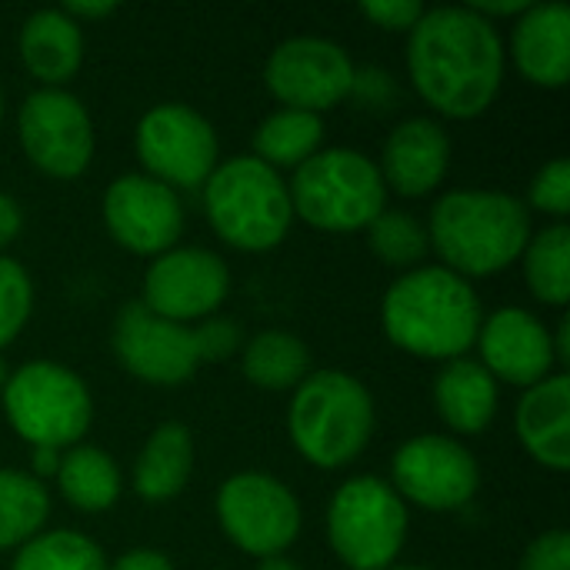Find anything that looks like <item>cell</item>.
Instances as JSON below:
<instances>
[{
	"label": "cell",
	"instance_id": "cell-1",
	"mask_svg": "<svg viewBox=\"0 0 570 570\" xmlns=\"http://www.w3.org/2000/svg\"><path fill=\"white\" fill-rule=\"evenodd\" d=\"M407 70L417 94L454 120L481 117L504 80V43L471 7H438L411 27Z\"/></svg>",
	"mask_w": 570,
	"mask_h": 570
},
{
	"label": "cell",
	"instance_id": "cell-2",
	"mask_svg": "<svg viewBox=\"0 0 570 570\" xmlns=\"http://www.w3.org/2000/svg\"><path fill=\"white\" fill-rule=\"evenodd\" d=\"M381 321L394 347L424 361H458L474 347L484 314L464 277L448 267H414L387 287Z\"/></svg>",
	"mask_w": 570,
	"mask_h": 570
},
{
	"label": "cell",
	"instance_id": "cell-3",
	"mask_svg": "<svg viewBox=\"0 0 570 570\" xmlns=\"http://www.w3.org/2000/svg\"><path fill=\"white\" fill-rule=\"evenodd\" d=\"M428 240L458 277H488L524 254L531 214L501 190H451L431 210Z\"/></svg>",
	"mask_w": 570,
	"mask_h": 570
},
{
	"label": "cell",
	"instance_id": "cell-4",
	"mask_svg": "<svg viewBox=\"0 0 570 570\" xmlns=\"http://www.w3.org/2000/svg\"><path fill=\"white\" fill-rule=\"evenodd\" d=\"M287 428L304 461L324 471L347 468L374 434V397L344 371L307 374L294 391Z\"/></svg>",
	"mask_w": 570,
	"mask_h": 570
},
{
	"label": "cell",
	"instance_id": "cell-5",
	"mask_svg": "<svg viewBox=\"0 0 570 570\" xmlns=\"http://www.w3.org/2000/svg\"><path fill=\"white\" fill-rule=\"evenodd\" d=\"M204 210L220 240L237 250L277 247L294 220L287 184L257 157H230L204 180Z\"/></svg>",
	"mask_w": 570,
	"mask_h": 570
},
{
	"label": "cell",
	"instance_id": "cell-6",
	"mask_svg": "<svg viewBox=\"0 0 570 570\" xmlns=\"http://www.w3.org/2000/svg\"><path fill=\"white\" fill-rule=\"evenodd\" d=\"M287 194L304 224L331 234L367 227L387 204V187L377 164L351 147H331L307 157L294 167Z\"/></svg>",
	"mask_w": 570,
	"mask_h": 570
},
{
	"label": "cell",
	"instance_id": "cell-7",
	"mask_svg": "<svg viewBox=\"0 0 570 570\" xmlns=\"http://www.w3.org/2000/svg\"><path fill=\"white\" fill-rule=\"evenodd\" d=\"M0 401L10 428L30 448L63 451L77 444L94 421L87 384L70 367L53 361H30L17 367Z\"/></svg>",
	"mask_w": 570,
	"mask_h": 570
},
{
	"label": "cell",
	"instance_id": "cell-8",
	"mask_svg": "<svg viewBox=\"0 0 570 570\" xmlns=\"http://www.w3.org/2000/svg\"><path fill=\"white\" fill-rule=\"evenodd\" d=\"M327 538L347 570L391 568L407 538V508L381 478H354L327 508Z\"/></svg>",
	"mask_w": 570,
	"mask_h": 570
},
{
	"label": "cell",
	"instance_id": "cell-9",
	"mask_svg": "<svg viewBox=\"0 0 570 570\" xmlns=\"http://www.w3.org/2000/svg\"><path fill=\"white\" fill-rule=\"evenodd\" d=\"M217 521L224 534L254 558L284 554L301 531V504L287 484L261 471H240L217 491Z\"/></svg>",
	"mask_w": 570,
	"mask_h": 570
},
{
	"label": "cell",
	"instance_id": "cell-10",
	"mask_svg": "<svg viewBox=\"0 0 570 570\" xmlns=\"http://www.w3.org/2000/svg\"><path fill=\"white\" fill-rule=\"evenodd\" d=\"M147 177L174 187H204L217 167V134L207 117L187 104L150 107L134 134Z\"/></svg>",
	"mask_w": 570,
	"mask_h": 570
},
{
	"label": "cell",
	"instance_id": "cell-11",
	"mask_svg": "<svg viewBox=\"0 0 570 570\" xmlns=\"http://www.w3.org/2000/svg\"><path fill=\"white\" fill-rule=\"evenodd\" d=\"M27 160L57 180H73L94 157V124L87 107L63 87L33 90L17 114Z\"/></svg>",
	"mask_w": 570,
	"mask_h": 570
},
{
	"label": "cell",
	"instance_id": "cell-12",
	"mask_svg": "<svg viewBox=\"0 0 570 570\" xmlns=\"http://www.w3.org/2000/svg\"><path fill=\"white\" fill-rule=\"evenodd\" d=\"M347 50L324 37H291L267 57L264 83L287 110L321 114L354 94Z\"/></svg>",
	"mask_w": 570,
	"mask_h": 570
},
{
	"label": "cell",
	"instance_id": "cell-13",
	"mask_svg": "<svg viewBox=\"0 0 570 570\" xmlns=\"http://www.w3.org/2000/svg\"><path fill=\"white\" fill-rule=\"evenodd\" d=\"M391 474L397 498L424 511H458L478 494L481 484V468L471 451L444 434L404 441L394 454Z\"/></svg>",
	"mask_w": 570,
	"mask_h": 570
},
{
	"label": "cell",
	"instance_id": "cell-14",
	"mask_svg": "<svg viewBox=\"0 0 570 570\" xmlns=\"http://www.w3.org/2000/svg\"><path fill=\"white\" fill-rule=\"evenodd\" d=\"M110 344L127 374L154 387H177L190 381L200 364L194 327L157 317L140 301L120 307Z\"/></svg>",
	"mask_w": 570,
	"mask_h": 570
},
{
	"label": "cell",
	"instance_id": "cell-15",
	"mask_svg": "<svg viewBox=\"0 0 570 570\" xmlns=\"http://www.w3.org/2000/svg\"><path fill=\"white\" fill-rule=\"evenodd\" d=\"M104 224L124 250L160 257L184 234V204L147 174H124L104 194Z\"/></svg>",
	"mask_w": 570,
	"mask_h": 570
},
{
	"label": "cell",
	"instance_id": "cell-16",
	"mask_svg": "<svg viewBox=\"0 0 570 570\" xmlns=\"http://www.w3.org/2000/svg\"><path fill=\"white\" fill-rule=\"evenodd\" d=\"M230 291L227 264L204 247H170L144 277V307L174 324L210 317Z\"/></svg>",
	"mask_w": 570,
	"mask_h": 570
},
{
	"label": "cell",
	"instance_id": "cell-17",
	"mask_svg": "<svg viewBox=\"0 0 570 570\" xmlns=\"http://www.w3.org/2000/svg\"><path fill=\"white\" fill-rule=\"evenodd\" d=\"M478 351L481 367L504 384L514 387H534L554 371V344L551 331L521 307H501L491 317L481 321L478 331Z\"/></svg>",
	"mask_w": 570,
	"mask_h": 570
},
{
	"label": "cell",
	"instance_id": "cell-18",
	"mask_svg": "<svg viewBox=\"0 0 570 570\" xmlns=\"http://www.w3.org/2000/svg\"><path fill=\"white\" fill-rule=\"evenodd\" d=\"M451 167V140L448 130L431 117H411L397 124L381 154V177L384 187H394L404 197L431 194Z\"/></svg>",
	"mask_w": 570,
	"mask_h": 570
},
{
	"label": "cell",
	"instance_id": "cell-19",
	"mask_svg": "<svg viewBox=\"0 0 570 570\" xmlns=\"http://www.w3.org/2000/svg\"><path fill=\"white\" fill-rule=\"evenodd\" d=\"M518 70L538 87H564L570 77V10L568 3H531L511 33Z\"/></svg>",
	"mask_w": 570,
	"mask_h": 570
},
{
	"label": "cell",
	"instance_id": "cell-20",
	"mask_svg": "<svg viewBox=\"0 0 570 570\" xmlns=\"http://www.w3.org/2000/svg\"><path fill=\"white\" fill-rule=\"evenodd\" d=\"M518 438L524 451L548 471H568L570 464V377L551 374L528 387L518 401Z\"/></svg>",
	"mask_w": 570,
	"mask_h": 570
},
{
	"label": "cell",
	"instance_id": "cell-21",
	"mask_svg": "<svg viewBox=\"0 0 570 570\" xmlns=\"http://www.w3.org/2000/svg\"><path fill=\"white\" fill-rule=\"evenodd\" d=\"M20 57L30 77H37L43 87H63L83 60L80 23L63 10L30 13L20 30Z\"/></svg>",
	"mask_w": 570,
	"mask_h": 570
},
{
	"label": "cell",
	"instance_id": "cell-22",
	"mask_svg": "<svg viewBox=\"0 0 570 570\" xmlns=\"http://www.w3.org/2000/svg\"><path fill=\"white\" fill-rule=\"evenodd\" d=\"M434 407L451 431L481 434L498 414V381L478 361H448L434 377Z\"/></svg>",
	"mask_w": 570,
	"mask_h": 570
},
{
	"label": "cell",
	"instance_id": "cell-23",
	"mask_svg": "<svg viewBox=\"0 0 570 570\" xmlns=\"http://www.w3.org/2000/svg\"><path fill=\"white\" fill-rule=\"evenodd\" d=\"M194 471V438L184 424H160L137 454L134 464V491L144 501H170L184 491Z\"/></svg>",
	"mask_w": 570,
	"mask_h": 570
},
{
	"label": "cell",
	"instance_id": "cell-24",
	"mask_svg": "<svg viewBox=\"0 0 570 570\" xmlns=\"http://www.w3.org/2000/svg\"><path fill=\"white\" fill-rule=\"evenodd\" d=\"M57 488L70 508L83 514H100L120 498V471L107 451L77 444L60 458Z\"/></svg>",
	"mask_w": 570,
	"mask_h": 570
},
{
	"label": "cell",
	"instance_id": "cell-25",
	"mask_svg": "<svg viewBox=\"0 0 570 570\" xmlns=\"http://www.w3.org/2000/svg\"><path fill=\"white\" fill-rule=\"evenodd\" d=\"M311 351L287 331H261L244 344V377L264 391H287L307 377Z\"/></svg>",
	"mask_w": 570,
	"mask_h": 570
},
{
	"label": "cell",
	"instance_id": "cell-26",
	"mask_svg": "<svg viewBox=\"0 0 570 570\" xmlns=\"http://www.w3.org/2000/svg\"><path fill=\"white\" fill-rule=\"evenodd\" d=\"M324 137V120L321 114L307 110H277L271 114L257 130H254V150L257 160L267 167H301L307 157L317 154Z\"/></svg>",
	"mask_w": 570,
	"mask_h": 570
},
{
	"label": "cell",
	"instance_id": "cell-27",
	"mask_svg": "<svg viewBox=\"0 0 570 570\" xmlns=\"http://www.w3.org/2000/svg\"><path fill=\"white\" fill-rule=\"evenodd\" d=\"M524 281L548 307L570 301V230L564 220L538 230L524 247Z\"/></svg>",
	"mask_w": 570,
	"mask_h": 570
},
{
	"label": "cell",
	"instance_id": "cell-28",
	"mask_svg": "<svg viewBox=\"0 0 570 570\" xmlns=\"http://www.w3.org/2000/svg\"><path fill=\"white\" fill-rule=\"evenodd\" d=\"M47 514H50L47 488L27 471L0 468V551L37 538Z\"/></svg>",
	"mask_w": 570,
	"mask_h": 570
},
{
	"label": "cell",
	"instance_id": "cell-29",
	"mask_svg": "<svg viewBox=\"0 0 570 570\" xmlns=\"http://www.w3.org/2000/svg\"><path fill=\"white\" fill-rule=\"evenodd\" d=\"M10 570H107V558L77 531H50L20 544Z\"/></svg>",
	"mask_w": 570,
	"mask_h": 570
},
{
	"label": "cell",
	"instance_id": "cell-30",
	"mask_svg": "<svg viewBox=\"0 0 570 570\" xmlns=\"http://www.w3.org/2000/svg\"><path fill=\"white\" fill-rule=\"evenodd\" d=\"M364 230H367V244H371L374 257L391 264V267H414L431 250L428 227L404 210L384 207Z\"/></svg>",
	"mask_w": 570,
	"mask_h": 570
},
{
	"label": "cell",
	"instance_id": "cell-31",
	"mask_svg": "<svg viewBox=\"0 0 570 570\" xmlns=\"http://www.w3.org/2000/svg\"><path fill=\"white\" fill-rule=\"evenodd\" d=\"M33 311V284L13 257H0V347H7Z\"/></svg>",
	"mask_w": 570,
	"mask_h": 570
},
{
	"label": "cell",
	"instance_id": "cell-32",
	"mask_svg": "<svg viewBox=\"0 0 570 570\" xmlns=\"http://www.w3.org/2000/svg\"><path fill=\"white\" fill-rule=\"evenodd\" d=\"M531 204L541 214H551L558 220H564L570 210V160L558 157L551 164H544L534 180H531Z\"/></svg>",
	"mask_w": 570,
	"mask_h": 570
},
{
	"label": "cell",
	"instance_id": "cell-33",
	"mask_svg": "<svg viewBox=\"0 0 570 570\" xmlns=\"http://www.w3.org/2000/svg\"><path fill=\"white\" fill-rule=\"evenodd\" d=\"M194 344L200 361H224L237 354L240 347V327L227 317H210L200 327H194Z\"/></svg>",
	"mask_w": 570,
	"mask_h": 570
},
{
	"label": "cell",
	"instance_id": "cell-34",
	"mask_svg": "<svg viewBox=\"0 0 570 570\" xmlns=\"http://www.w3.org/2000/svg\"><path fill=\"white\" fill-rule=\"evenodd\" d=\"M521 570H570V538L568 531H548L541 534L528 551Z\"/></svg>",
	"mask_w": 570,
	"mask_h": 570
},
{
	"label": "cell",
	"instance_id": "cell-35",
	"mask_svg": "<svg viewBox=\"0 0 570 570\" xmlns=\"http://www.w3.org/2000/svg\"><path fill=\"white\" fill-rule=\"evenodd\" d=\"M361 10L384 30H411L424 17V7L417 0H371L361 3Z\"/></svg>",
	"mask_w": 570,
	"mask_h": 570
},
{
	"label": "cell",
	"instance_id": "cell-36",
	"mask_svg": "<svg viewBox=\"0 0 570 570\" xmlns=\"http://www.w3.org/2000/svg\"><path fill=\"white\" fill-rule=\"evenodd\" d=\"M107 570H174V564L167 561V554L150 551V548H137L117 558V564Z\"/></svg>",
	"mask_w": 570,
	"mask_h": 570
},
{
	"label": "cell",
	"instance_id": "cell-37",
	"mask_svg": "<svg viewBox=\"0 0 570 570\" xmlns=\"http://www.w3.org/2000/svg\"><path fill=\"white\" fill-rule=\"evenodd\" d=\"M23 230V210L10 194H0V247H7L10 240H17V234Z\"/></svg>",
	"mask_w": 570,
	"mask_h": 570
},
{
	"label": "cell",
	"instance_id": "cell-38",
	"mask_svg": "<svg viewBox=\"0 0 570 570\" xmlns=\"http://www.w3.org/2000/svg\"><path fill=\"white\" fill-rule=\"evenodd\" d=\"M531 3L528 0H474L471 10L494 23V17H521Z\"/></svg>",
	"mask_w": 570,
	"mask_h": 570
},
{
	"label": "cell",
	"instance_id": "cell-39",
	"mask_svg": "<svg viewBox=\"0 0 570 570\" xmlns=\"http://www.w3.org/2000/svg\"><path fill=\"white\" fill-rule=\"evenodd\" d=\"M60 451H53V448H33V454H30V468H33V478L43 484V478H57V471H60Z\"/></svg>",
	"mask_w": 570,
	"mask_h": 570
},
{
	"label": "cell",
	"instance_id": "cell-40",
	"mask_svg": "<svg viewBox=\"0 0 570 570\" xmlns=\"http://www.w3.org/2000/svg\"><path fill=\"white\" fill-rule=\"evenodd\" d=\"M117 10V3H63V13L70 17V20H100V17H107V13H114Z\"/></svg>",
	"mask_w": 570,
	"mask_h": 570
},
{
	"label": "cell",
	"instance_id": "cell-41",
	"mask_svg": "<svg viewBox=\"0 0 570 570\" xmlns=\"http://www.w3.org/2000/svg\"><path fill=\"white\" fill-rule=\"evenodd\" d=\"M257 570H301V568H297L294 561H287L284 554H277V558H264Z\"/></svg>",
	"mask_w": 570,
	"mask_h": 570
},
{
	"label": "cell",
	"instance_id": "cell-42",
	"mask_svg": "<svg viewBox=\"0 0 570 570\" xmlns=\"http://www.w3.org/2000/svg\"><path fill=\"white\" fill-rule=\"evenodd\" d=\"M7 381H10V374H7V364H3V357H0V394H3V387H7Z\"/></svg>",
	"mask_w": 570,
	"mask_h": 570
},
{
	"label": "cell",
	"instance_id": "cell-43",
	"mask_svg": "<svg viewBox=\"0 0 570 570\" xmlns=\"http://www.w3.org/2000/svg\"><path fill=\"white\" fill-rule=\"evenodd\" d=\"M391 570H428V568H414V564H397V568Z\"/></svg>",
	"mask_w": 570,
	"mask_h": 570
},
{
	"label": "cell",
	"instance_id": "cell-44",
	"mask_svg": "<svg viewBox=\"0 0 570 570\" xmlns=\"http://www.w3.org/2000/svg\"><path fill=\"white\" fill-rule=\"evenodd\" d=\"M0 120H3V90H0Z\"/></svg>",
	"mask_w": 570,
	"mask_h": 570
}]
</instances>
